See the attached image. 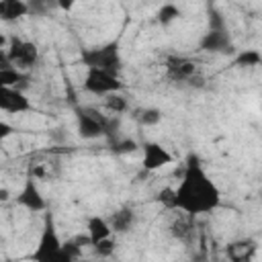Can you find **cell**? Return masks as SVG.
<instances>
[{"label": "cell", "instance_id": "cell-23", "mask_svg": "<svg viewBox=\"0 0 262 262\" xmlns=\"http://www.w3.org/2000/svg\"><path fill=\"white\" fill-rule=\"evenodd\" d=\"M0 129H2V137H6V135H8V133H10V127H8V125H6V123H4V121H2V123H0Z\"/></svg>", "mask_w": 262, "mask_h": 262}, {"label": "cell", "instance_id": "cell-24", "mask_svg": "<svg viewBox=\"0 0 262 262\" xmlns=\"http://www.w3.org/2000/svg\"><path fill=\"white\" fill-rule=\"evenodd\" d=\"M59 6H61L63 10H70V8L74 6V4H72V2H59Z\"/></svg>", "mask_w": 262, "mask_h": 262}, {"label": "cell", "instance_id": "cell-12", "mask_svg": "<svg viewBox=\"0 0 262 262\" xmlns=\"http://www.w3.org/2000/svg\"><path fill=\"white\" fill-rule=\"evenodd\" d=\"M225 254L229 262H254L258 254V244L252 237H242L225 246Z\"/></svg>", "mask_w": 262, "mask_h": 262}, {"label": "cell", "instance_id": "cell-6", "mask_svg": "<svg viewBox=\"0 0 262 262\" xmlns=\"http://www.w3.org/2000/svg\"><path fill=\"white\" fill-rule=\"evenodd\" d=\"M84 90L94 96H111L123 90V82L119 74H111L104 70H86L84 76Z\"/></svg>", "mask_w": 262, "mask_h": 262}, {"label": "cell", "instance_id": "cell-21", "mask_svg": "<svg viewBox=\"0 0 262 262\" xmlns=\"http://www.w3.org/2000/svg\"><path fill=\"white\" fill-rule=\"evenodd\" d=\"M111 149L115 154H133V151L139 149V143L135 139H131V137H123V139H115L111 143Z\"/></svg>", "mask_w": 262, "mask_h": 262}, {"label": "cell", "instance_id": "cell-13", "mask_svg": "<svg viewBox=\"0 0 262 262\" xmlns=\"http://www.w3.org/2000/svg\"><path fill=\"white\" fill-rule=\"evenodd\" d=\"M113 235V227L108 223L106 217H100V215H90L88 221H86V237L90 242V246H96L104 239H111Z\"/></svg>", "mask_w": 262, "mask_h": 262}, {"label": "cell", "instance_id": "cell-11", "mask_svg": "<svg viewBox=\"0 0 262 262\" xmlns=\"http://www.w3.org/2000/svg\"><path fill=\"white\" fill-rule=\"evenodd\" d=\"M16 203H18L23 209L31 211V213H43V211L47 209V201H45V196L41 194V190H39V186H37V182H35L33 178H27V180H25L23 188H20L18 194H16Z\"/></svg>", "mask_w": 262, "mask_h": 262}, {"label": "cell", "instance_id": "cell-9", "mask_svg": "<svg viewBox=\"0 0 262 262\" xmlns=\"http://www.w3.org/2000/svg\"><path fill=\"white\" fill-rule=\"evenodd\" d=\"M172 154L158 141H145L141 145V166L145 170H160L172 164Z\"/></svg>", "mask_w": 262, "mask_h": 262}, {"label": "cell", "instance_id": "cell-10", "mask_svg": "<svg viewBox=\"0 0 262 262\" xmlns=\"http://www.w3.org/2000/svg\"><path fill=\"white\" fill-rule=\"evenodd\" d=\"M0 111L20 115L33 111V102L27 98V94L20 88H4L0 86Z\"/></svg>", "mask_w": 262, "mask_h": 262}, {"label": "cell", "instance_id": "cell-3", "mask_svg": "<svg viewBox=\"0 0 262 262\" xmlns=\"http://www.w3.org/2000/svg\"><path fill=\"white\" fill-rule=\"evenodd\" d=\"M80 61L86 66V70H104L111 74H119L123 68L119 41H108V43L84 49L80 55Z\"/></svg>", "mask_w": 262, "mask_h": 262}, {"label": "cell", "instance_id": "cell-5", "mask_svg": "<svg viewBox=\"0 0 262 262\" xmlns=\"http://www.w3.org/2000/svg\"><path fill=\"white\" fill-rule=\"evenodd\" d=\"M2 55L8 59L10 66H14L18 70H29V68H35L37 61H39V47L33 41L12 37L10 45L4 47Z\"/></svg>", "mask_w": 262, "mask_h": 262}, {"label": "cell", "instance_id": "cell-4", "mask_svg": "<svg viewBox=\"0 0 262 262\" xmlns=\"http://www.w3.org/2000/svg\"><path fill=\"white\" fill-rule=\"evenodd\" d=\"M76 129L82 139H98L111 133L113 121L94 106L76 108Z\"/></svg>", "mask_w": 262, "mask_h": 262}, {"label": "cell", "instance_id": "cell-20", "mask_svg": "<svg viewBox=\"0 0 262 262\" xmlns=\"http://www.w3.org/2000/svg\"><path fill=\"white\" fill-rule=\"evenodd\" d=\"M104 106H106V111H111L115 115H121L129 108V102L121 92H117V94H111V96L104 98Z\"/></svg>", "mask_w": 262, "mask_h": 262}, {"label": "cell", "instance_id": "cell-18", "mask_svg": "<svg viewBox=\"0 0 262 262\" xmlns=\"http://www.w3.org/2000/svg\"><path fill=\"white\" fill-rule=\"evenodd\" d=\"M135 119H137L139 125H143V127H156V125L162 121V111L156 108V106H147V108L137 111Z\"/></svg>", "mask_w": 262, "mask_h": 262}, {"label": "cell", "instance_id": "cell-17", "mask_svg": "<svg viewBox=\"0 0 262 262\" xmlns=\"http://www.w3.org/2000/svg\"><path fill=\"white\" fill-rule=\"evenodd\" d=\"M235 68H256L262 66V53L258 49H242L235 59H233Z\"/></svg>", "mask_w": 262, "mask_h": 262}, {"label": "cell", "instance_id": "cell-22", "mask_svg": "<svg viewBox=\"0 0 262 262\" xmlns=\"http://www.w3.org/2000/svg\"><path fill=\"white\" fill-rule=\"evenodd\" d=\"M92 250H94V254H96L98 258H111V256L115 254V250H117V244H115L113 237H111V239H104V242L92 246Z\"/></svg>", "mask_w": 262, "mask_h": 262}, {"label": "cell", "instance_id": "cell-8", "mask_svg": "<svg viewBox=\"0 0 262 262\" xmlns=\"http://www.w3.org/2000/svg\"><path fill=\"white\" fill-rule=\"evenodd\" d=\"M166 76L174 82H194V78L199 76L196 63L188 57H178V55H170L166 59Z\"/></svg>", "mask_w": 262, "mask_h": 262}, {"label": "cell", "instance_id": "cell-16", "mask_svg": "<svg viewBox=\"0 0 262 262\" xmlns=\"http://www.w3.org/2000/svg\"><path fill=\"white\" fill-rule=\"evenodd\" d=\"M27 82V74L14 66L0 68V86L4 88H18V84Z\"/></svg>", "mask_w": 262, "mask_h": 262}, {"label": "cell", "instance_id": "cell-2", "mask_svg": "<svg viewBox=\"0 0 262 262\" xmlns=\"http://www.w3.org/2000/svg\"><path fill=\"white\" fill-rule=\"evenodd\" d=\"M31 262H76V258L70 254L66 242L59 237L55 219L51 213H45L41 235L37 239L35 250L29 256Z\"/></svg>", "mask_w": 262, "mask_h": 262}, {"label": "cell", "instance_id": "cell-15", "mask_svg": "<svg viewBox=\"0 0 262 262\" xmlns=\"http://www.w3.org/2000/svg\"><path fill=\"white\" fill-rule=\"evenodd\" d=\"M31 12V4L25 0H0V18L16 20Z\"/></svg>", "mask_w": 262, "mask_h": 262}, {"label": "cell", "instance_id": "cell-25", "mask_svg": "<svg viewBox=\"0 0 262 262\" xmlns=\"http://www.w3.org/2000/svg\"><path fill=\"white\" fill-rule=\"evenodd\" d=\"M0 199H2V201H6V199H8V190H6V188H2V190H0Z\"/></svg>", "mask_w": 262, "mask_h": 262}, {"label": "cell", "instance_id": "cell-1", "mask_svg": "<svg viewBox=\"0 0 262 262\" xmlns=\"http://www.w3.org/2000/svg\"><path fill=\"white\" fill-rule=\"evenodd\" d=\"M221 205V190L211 180L196 156H188L182 178L174 188L172 209L182 211L188 217L209 215Z\"/></svg>", "mask_w": 262, "mask_h": 262}, {"label": "cell", "instance_id": "cell-19", "mask_svg": "<svg viewBox=\"0 0 262 262\" xmlns=\"http://www.w3.org/2000/svg\"><path fill=\"white\" fill-rule=\"evenodd\" d=\"M156 16H158V23L160 25H170L176 18H180L182 12H180V8L176 4H164V6H160V10H158Z\"/></svg>", "mask_w": 262, "mask_h": 262}, {"label": "cell", "instance_id": "cell-14", "mask_svg": "<svg viewBox=\"0 0 262 262\" xmlns=\"http://www.w3.org/2000/svg\"><path fill=\"white\" fill-rule=\"evenodd\" d=\"M135 221H137V215H135V211L131 207H121V209L113 211L111 217H108L113 233H127V231H131Z\"/></svg>", "mask_w": 262, "mask_h": 262}, {"label": "cell", "instance_id": "cell-7", "mask_svg": "<svg viewBox=\"0 0 262 262\" xmlns=\"http://www.w3.org/2000/svg\"><path fill=\"white\" fill-rule=\"evenodd\" d=\"M199 47L203 51H209V53H223V55H229L233 53V41L227 33V27H209L207 33L201 37L199 41Z\"/></svg>", "mask_w": 262, "mask_h": 262}]
</instances>
